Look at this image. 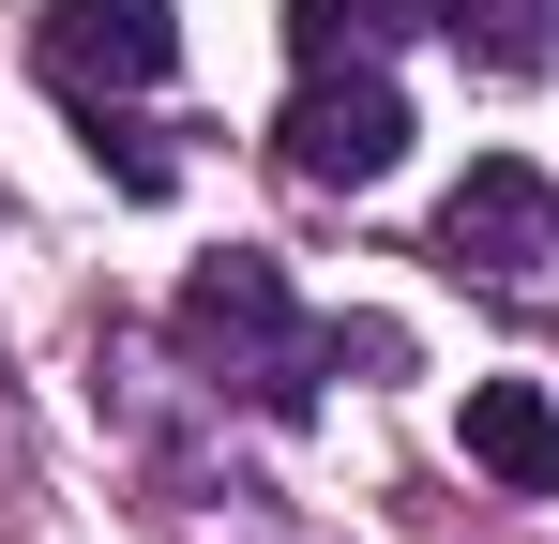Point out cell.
I'll list each match as a JSON object with an SVG mask.
<instances>
[{"label":"cell","mask_w":559,"mask_h":544,"mask_svg":"<svg viewBox=\"0 0 559 544\" xmlns=\"http://www.w3.org/2000/svg\"><path fill=\"white\" fill-rule=\"evenodd\" d=\"M167 333H182L197 378H227V393H258V409H302V393L333 378V333H302V303H287L273 258H197L182 303H167Z\"/></svg>","instance_id":"obj_1"},{"label":"cell","mask_w":559,"mask_h":544,"mask_svg":"<svg viewBox=\"0 0 559 544\" xmlns=\"http://www.w3.org/2000/svg\"><path fill=\"white\" fill-rule=\"evenodd\" d=\"M287 167L333 181V197H364V181L408 167V91L378 76V61H302V91H287Z\"/></svg>","instance_id":"obj_2"},{"label":"cell","mask_w":559,"mask_h":544,"mask_svg":"<svg viewBox=\"0 0 559 544\" xmlns=\"http://www.w3.org/2000/svg\"><path fill=\"white\" fill-rule=\"evenodd\" d=\"M439 258H454L468 287H545L559 272V181L514 167V152H484V167L439 197Z\"/></svg>","instance_id":"obj_3"},{"label":"cell","mask_w":559,"mask_h":544,"mask_svg":"<svg viewBox=\"0 0 559 544\" xmlns=\"http://www.w3.org/2000/svg\"><path fill=\"white\" fill-rule=\"evenodd\" d=\"M31 61H46V91L92 121V106H121V91H152L182 61V15H167V0H46Z\"/></svg>","instance_id":"obj_4"},{"label":"cell","mask_w":559,"mask_h":544,"mask_svg":"<svg viewBox=\"0 0 559 544\" xmlns=\"http://www.w3.org/2000/svg\"><path fill=\"white\" fill-rule=\"evenodd\" d=\"M468 469L514 484V499H559V409L530 378H484V393H468Z\"/></svg>","instance_id":"obj_5"},{"label":"cell","mask_w":559,"mask_h":544,"mask_svg":"<svg viewBox=\"0 0 559 544\" xmlns=\"http://www.w3.org/2000/svg\"><path fill=\"white\" fill-rule=\"evenodd\" d=\"M439 31L484 76H559V0H439Z\"/></svg>","instance_id":"obj_6"},{"label":"cell","mask_w":559,"mask_h":544,"mask_svg":"<svg viewBox=\"0 0 559 544\" xmlns=\"http://www.w3.org/2000/svg\"><path fill=\"white\" fill-rule=\"evenodd\" d=\"M408 31H439V0H287V46L302 61H378Z\"/></svg>","instance_id":"obj_7"}]
</instances>
